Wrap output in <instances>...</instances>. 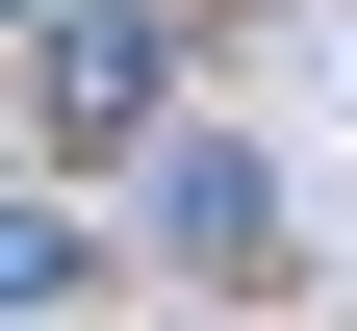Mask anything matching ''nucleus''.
Wrapping results in <instances>:
<instances>
[{
    "label": "nucleus",
    "instance_id": "3",
    "mask_svg": "<svg viewBox=\"0 0 357 331\" xmlns=\"http://www.w3.org/2000/svg\"><path fill=\"white\" fill-rule=\"evenodd\" d=\"M52 280H77V229H52V204H0V306H52Z\"/></svg>",
    "mask_w": 357,
    "mask_h": 331
},
{
    "label": "nucleus",
    "instance_id": "1",
    "mask_svg": "<svg viewBox=\"0 0 357 331\" xmlns=\"http://www.w3.org/2000/svg\"><path fill=\"white\" fill-rule=\"evenodd\" d=\"M153 0H77V26H52V128H77V153H128V128H153Z\"/></svg>",
    "mask_w": 357,
    "mask_h": 331
},
{
    "label": "nucleus",
    "instance_id": "2",
    "mask_svg": "<svg viewBox=\"0 0 357 331\" xmlns=\"http://www.w3.org/2000/svg\"><path fill=\"white\" fill-rule=\"evenodd\" d=\"M153 229H178V255H255V229H281V178H255L230 128H178V153H153Z\"/></svg>",
    "mask_w": 357,
    "mask_h": 331
}]
</instances>
